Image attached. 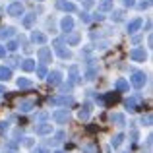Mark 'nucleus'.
Listing matches in <instances>:
<instances>
[{
  "mask_svg": "<svg viewBox=\"0 0 153 153\" xmlns=\"http://www.w3.org/2000/svg\"><path fill=\"white\" fill-rule=\"evenodd\" d=\"M4 54H6V49H4V47L0 45V58H4Z\"/></svg>",
  "mask_w": 153,
  "mask_h": 153,
  "instance_id": "34",
  "label": "nucleus"
},
{
  "mask_svg": "<svg viewBox=\"0 0 153 153\" xmlns=\"http://www.w3.org/2000/svg\"><path fill=\"white\" fill-rule=\"evenodd\" d=\"M140 27H142V19H134V22L128 23V33H136Z\"/></svg>",
  "mask_w": 153,
  "mask_h": 153,
  "instance_id": "16",
  "label": "nucleus"
},
{
  "mask_svg": "<svg viewBox=\"0 0 153 153\" xmlns=\"http://www.w3.org/2000/svg\"><path fill=\"white\" fill-rule=\"evenodd\" d=\"M70 79H72V83H78V66L70 68Z\"/></svg>",
  "mask_w": 153,
  "mask_h": 153,
  "instance_id": "21",
  "label": "nucleus"
},
{
  "mask_svg": "<svg viewBox=\"0 0 153 153\" xmlns=\"http://www.w3.org/2000/svg\"><path fill=\"white\" fill-rule=\"evenodd\" d=\"M4 91H6V89H4V87H2V85H0V95H2V93H4Z\"/></svg>",
  "mask_w": 153,
  "mask_h": 153,
  "instance_id": "36",
  "label": "nucleus"
},
{
  "mask_svg": "<svg viewBox=\"0 0 153 153\" xmlns=\"http://www.w3.org/2000/svg\"><path fill=\"white\" fill-rule=\"evenodd\" d=\"M8 51H18V43L16 41H8Z\"/></svg>",
  "mask_w": 153,
  "mask_h": 153,
  "instance_id": "29",
  "label": "nucleus"
},
{
  "mask_svg": "<svg viewBox=\"0 0 153 153\" xmlns=\"http://www.w3.org/2000/svg\"><path fill=\"white\" fill-rule=\"evenodd\" d=\"M97 8H99V12H111L112 10V0H99Z\"/></svg>",
  "mask_w": 153,
  "mask_h": 153,
  "instance_id": "12",
  "label": "nucleus"
},
{
  "mask_svg": "<svg viewBox=\"0 0 153 153\" xmlns=\"http://www.w3.org/2000/svg\"><path fill=\"white\" fill-rule=\"evenodd\" d=\"M31 41L37 43V45H45L47 43V35L41 33V31H33V33H31Z\"/></svg>",
  "mask_w": 153,
  "mask_h": 153,
  "instance_id": "7",
  "label": "nucleus"
},
{
  "mask_svg": "<svg viewBox=\"0 0 153 153\" xmlns=\"http://www.w3.org/2000/svg\"><path fill=\"white\" fill-rule=\"evenodd\" d=\"M66 41H68V43H72V45H76V43L79 41V35H76V33H70V35L66 37Z\"/></svg>",
  "mask_w": 153,
  "mask_h": 153,
  "instance_id": "26",
  "label": "nucleus"
},
{
  "mask_svg": "<svg viewBox=\"0 0 153 153\" xmlns=\"http://www.w3.org/2000/svg\"><path fill=\"white\" fill-rule=\"evenodd\" d=\"M112 120H114L118 126H122V124H124V114H120V112H114V114H112Z\"/></svg>",
  "mask_w": 153,
  "mask_h": 153,
  "instance_id": "23",
  "label": "nucleus"
},
{
  "mask_svg": "<svg viewBox=\"0 0 153 153\" xmlns=\"http://www.w3.org/2000/svg\"><path fill=\"white\" fill-rule=\"evenodd\" d=\"M12 78V70L8 66H0V82H8Z\"/></svg>",
  "mask_w": 153,
  "mask_h": 153,
  "instance_id": "13",
  "label": "nucleus"
},
{
  "mask_svg": "<svg viewBox=\"0 0 153 153\" xmlns=\"http://www.w3.org/2000/svg\"><path fill=\"white\" fill-rule=\"evenodd\" d=\"M37 56H39V60H43V62H49V60H52V52L49 47H41L37 52Z\"/></svg>",
  "mask_w": 153,
  "mask_h": 153,
  "instance_id": "4",
  "label": "nucleus"
},
{
  "mask_svg": "<svg viewBox=\"0 0 153 153\" xmlns=\"http://www.w3.org/2000/svg\"><path fill=\"white\" fill-rule=\"evenodd\" d=\"M33 107H35V101H22L19 103V111L22 112H29Z\"/></svg>",
  "mask_w": 153,
  "mask_h": 153,
  "instance_id": "17",
  "label": "nucleus"
},
{
  "mask_svg": "<svg viewBox=\"0 0 153 153\" xmlns=\"http://www.w3.org/2000/svg\"><path fill=\"white\" fill-rule=\"evenodd\" d=\"M35 68H37L39 78H45V76H47V68H45V66H35Z\"/></svg>",
  "mask_w": 153,
  "mask_h": 153,
  "instance_id": "28",
  "label": "nucleus"
},
{
  "mask_svg": "<svg viewBox=\"0 0 153 153\" xmlns=\"http://www.w3.org/2000/svg\"><path fill=\"white\" fill-rule=\"evenodd\" d=\"M47 76H49L51 85H58V83L62 82V74H60V72H51V74H47Z\"/></svg>",
  "mask_w": 153,
  "mask_h": 153,
  "instance_id": "10",
  "label": "nucleus"
},
{
  "mask_svg": "<svg viewBox=\"0 0 153 153\" xmlns=\"http://www.w3.org/2000/svg\"><path fill=\"white\" fill-rule=\"evenodd\" d=\"M56 6H58L60 10H64V12H76V10H78L76 4L68 2V0H56Z\"/></svg>",
  "mask_w": 153,
  "mask_h": 153,
  "instance_id": "5",
  "label": "nucleus"
},
{
  "mask_svg": "<svg viewBox=\"0 0 153 153\" xmlns=\"http://www.w3.org/2000/svg\"><path fill=\"white\" fill-rule=\"evenodd\" d=\"M6 126H8L6 122H0V130H6Z\"/></svg>",
  "mask_w": 153,
  "mask_h": 153,
  "instance_id": "35",
  "label": "nucleus"
},
{
  "mask_svg": "<svg viewBox=\"0 0 153 153\" xmlns=\"http://www.w3.org/2000/svg\"><path fill=\"white\" fill-rule=\"evenodd\" d=\"M116 89L118 91H128V82L126 79H118V82H116Z\"/></svg>",
  "mask_w": 153,
  "mask_h": 153,
  "instance_id": "22",
  "label": "nucleus"
},
{
  "mask_svg": "<svg viewBox=\"0 0 153 153\" xmlns=\"http://www.w3.org/2000/svg\"><path fill=\"white\" fill-rule=\"evenodd\" d=\"M18 87H31V79L19 78V79H18Z\"/></svg>",
  "mask_w": 153,
  "mask_h": 153,
  "instance_id": "24",
  "label": "nucleus"
},
{
  "mask_svg": "<svg viewBox=\"0 0 153 153\" xmlns=\"http://www.w3.org/2000/svg\"><path fill=\"white\" fill-rule=\"evenodd\" d=\"M122 4H124V6H128V8H132L136 4V0H122Z\"/></svg>",
  "mask_w": 153,
  "mask_h": 153,
  "instance_id": "31",
  "label": "nucleus"
},
{
  "mask_svg": "<svg viewBox=\"0 0 153 153\" xmlns=\"http://www.w3.org/2000/svg\"><path fill=\"white\" fill-rule=\"evenodd\" d=\"M91 111H93V107H91V103H85L82 107V111H79V120L82 122H85V120H89V114H91Z\"/></svg>",
  "mask_w": 153,
  "mask_h": 153,
  "instance_id": "2",
  "label": "nucleus"
},
{
  "mask_svg": "<svg viewBox=\"0 0 153 153\" xmlns=\"http://www.w3.org/2000/svg\"><path fill=\"white\" fill-rule=\"evenodd\" d=\"M132 83H134V87H138V89L143 87L146 85V76H143L142 72H136V74L132 76Z\"/></svg>",
  "mask_w": 153,
  "mask_h": 153,
  "instance_id": "6",
  "label": "nucleus"
},
{
  "mask_svg": "<svg viewBox=\"0 0 153 153\" xmlns=\"http://www.w3.org/2000/svg\"><path fill=\"white\" fill-rule=\"evenodd\" d=\"M12 33H14L12 29H0V39H6V37H10Z\"/></svg>",
  "mask_w": 153,
  "mask_h": 153,
  "instance_id": "27",
  "label": "nucleus"
},
{
  "mask_svg": "<svg viewBox=\"0 0 153 153\" xmlns=\"http://www.w3.org/2000/svg\"><path fill=\"white\" fill-rule=\"evenodd\" d=\"M33 23H35V14H27L25 19H23V25H25V27H31Z\"/></svg>",
  "mask_w": 153,
  "mask_h": 153,
  "instance_id": "20",
  "label": "nucleus"
},
{
  "mask_svg": "<svg viewBox=\"0 0 153 153\" xmlns=\"http://www.w3.org/2000/svg\"><path fill=\"white\" fill-rule=\"evenodd\" d=\"M22 70H25V72H33V70H35V60L25 58V60L22 62Z\"/></svg>",
  "mask_w": 153,
  "mask_h": 153,
  "instance_id": "14",
  "label": "nucleus"
},
{
  "mask_svg": "<svg viewBox=\"0 0 153 153\" xmlns=\"http://www.w3.org/2000/svg\"><path fill=\"white\" fill-rule=\"evenodd\" d=\"M142 124H146V126H149V124H151V116H146V118H142Z\"/></svg>",
  "mask_w": 153,
  "mask_h": 153,
  "instance_id": "32",
  "label": "nucleus"
},
{
  "mask_svg": "<svg viewBox=\"0 0 153 153\" xmlns=\"http://www.w3.org/2000/svg\"><path fill=\"white\" fill-rule=\"evenodd\" d=\"M60 27H62L66 33H70L72 27H74V19L70 18V16H66V18H62V22H60Z\"/></svg>",
  "mask_w": 153,
  "mask_h": 153,
  "instance_id": "9",
  "label": "nucleus"
},
{
  "mask_svg": "<svg viewBox=\"0 0 153 153\" xmlns=\"http://www.w3.org/2000/svg\"><path fill=\"white\" fill-rule=\"evenodd\" d=\"M52 103H56V105H74V99L72 97H58V99H52Z\"/></svg>",
  "mask_w": 153,
  "mask_h": 153,
  "instance_id": "19",
  "label": "nucleus"
},
{
  "mask_svg": "<svg viewBox=\"0 0 153 153\" xmlns=\"http://www.w3.org/2000/svg\"><path fill=\"white\" fill-rule=\"evenodd\" d=\"M130 58L136 60V62H143V60L147 58V54H146V51H143V49H134V51L130 52Z\"/></svg>",
  "mask_w": 153,
  "mask_h": 153,
  "instance_id": "3",
  "label": "nucleus"
},
{
  "mask_svg": "<svg viewBox=\"0 0 153 153\" xmlns=\"http://www.w3.org/2000/svg\"><path fill=\"white\" fill-rule=\"evenodd\" d=\"M54 49H56L60 58H70V51L64 49V41L62 39H54Z\"/></svg>",
  "mask_w": 153,
  "mask_h": 153,
  "instance_id": "1",
  "label": "nucleus"
},
{
  "mask_svg": "<svg viewBox=\"0 0 153 153\" xmlns=\"http://www.w3.org/2000/svg\"><path fill=\"white\" fill-rule=\"evenodd\" d=\"M33 153H49V151H47L45 147H35V151H33Z\"/></svg>",
  "mask_w": 153,
  "mask_h": 153,
  "instance_id": "33",
  "label": "nucleus"
},
{
  "mask_svg": "<svg viewBox=\"0 0 153 153\" xmlns=\"http://www.w3.org/2000/svg\"><path fill=\"white\" fill-rule=\"evenodd\" d=\"M39 2H41V0H39Z\"/></svg>",
  "mask_w": 153,
  "mask_h": 153,
  "instance_id": "37",
  "label": "nucleus"
},
{
  "mask_svg": "<svg viewBox=\"0 0 153 153\" xmlns=\"http://www.w3.org/2000/svg\"><path fill=\"white\" fill-rule=\"evenodd\" d=\"M112 19H114V22H120V19H122V12H114Z\"/></svg>",
  "mask_w": 153,
  "mask_h": 153,
  "instance_id": "30",
  "label": "nucleus"
},
{
  "mask_svg": "<svg viewBox=\"0 0 153 153\" xmlns=\"http://www.w3.org/2000/svg\"><path fill=\"white\" fill-rule=\"evenodd\" d=\"M52 118L56 120V122H68V112L66 111H58L52 114Z\"/></svg>",
  "mask_w": 153,
  "mask_h": 153,
  "instance_id": "15",
  "label": "nucleus"
},
{
  "mask_svg": "<svg viewBox=\"0 0 153 153\" xmlns=\"http://www.w3.org/2000/svg\"><path fill=\"white\" fill-rule=\"evenodd\" d=\"M8 14H10V16H19V14H23V6H22L19 2L10 4V6H8Z\"/></svg>",
  "mask_w": 153,
  "mask_h": 153,
  "instance_id": "8",
  "label": "nucleus"
},
{
  "mask_svg": "<svg viewBox=\"0 0 153 153\" xmlns=\"http://www.w3.org/2000/svg\"><path fill=\"white\" fill-rule=\"evenodd\" d=\"M122 142H124V136H122V134L114 136V140H112V147H118V146H120Z\"/></svg>",
  "mask_w": 153,
  "mask_h": 153,
  "instance_id": "25",
  "label": "nucleus"
},
{
  "mask_svg": "<svg viewBox=\"0 0 153 153\" xmlns=\"http://www.w3.org/2000/svg\"><path fill=\"white\" fill-rule=\"evenodd\" d=\"M51 132H52L51 124H39V126H35V134H39V136H45V134H51Z\"/></svg>",
  "mask_w": 153,
  "mask_h": 153,
  "instance_id": "11",
  "label": "nucleus"
},
{
  "mask_svg": "<svg viewBox=\"0 0 153 153\" xmlns=\"http://www.w3.org/2000/svg\"><path fill=\"white\" fill-rule=\"evenodd\" d=\"M138 105H140V99L138 97H130L126 101V107L130 108V111H138Z\"/></svg>",
  "mask_w": 153,
  "mask_h": 153,
  "instance_id": "18",
  "label": "nucleus"
}]
</instances>
